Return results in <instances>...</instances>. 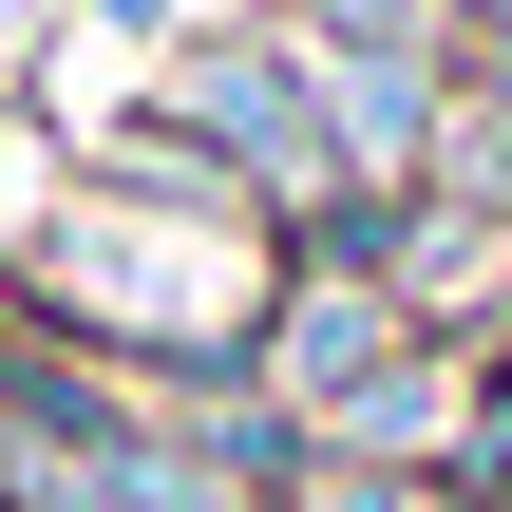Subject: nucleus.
Here are the masks:
<instances>
[{
	"label": "nucleus",
	"instance_id": "1",
	"mask_svg": "<svg viewBox=\"0 0 512 512\" xmlns=\"http://www.w3.org/2000/svg\"><path fill=\"white\" fill-rule=\"evenodd\" d=\"M285 76H304V114H323L342 190H418V171H437L456 57H418V38H342V19H285Z\"/></svg>",
	"mask_w": 512,
	"mask_h": 512
},
{
	"label": "nucleus",
	"instance_id": "2",
	"mask_svg": "<svg viewBox=\"0 0 512 512\" xmlns=\"http://www.w3.org/2000/svg\"><path fill=\"white\" fill-rule=\"evenodd\" d=\"M456 76H475V95H494V114H512V19H494V38H475V57H456Z\"/></svg>",
	"mask_w": 512,
	"mask_h": 512
},
{
	"label": "nucleus",
	"instance_id": "3",
	"mask_svg": "<svg viewBox=\"0 0 512 512\" xmlns=\"http://www.w3.org/2000/svg\"><path fill=\"white\" fill-rule=\"evenodd\" d=\"M475 380H494V399H512V304H494V342H475Z\"/></svg>",
	"mask_w": 512,
	"mask_h": 512
},
{
	"label": "nucleus",
	"instance_id": "4",
	"mask_svg": "<svg viewBox=\"0 0 512 512\" xmlns=\"http://www.w3.org/2000/svg\"><path fill=\"white\" fill-rule=\"evenodd\" d=\"M456 19H475V38H494V19H512V0H456Z\"/></svg>",
	"mask_w": 512,
	"mask_h": 512
}]
</instances>
